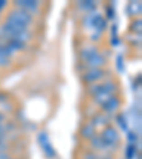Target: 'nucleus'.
I'll use <instances>...</instances> for the list:
<instances>
[{
    "label": "nucleus",
    "mask_w": 142,
    "mask_h": 159,
    "mask_svg": "<svg viewBox=\"0 0 142 159\" xmlns=\"http://www.w3.org/2000/svg\"><path fill=\"white\" fill-rule=\"evenodd\" d=\"M37 139H39V143H40V146H41V149H43L44 155L50 159L56 158V149L53 148V145H51V142H50L47 132H40Z\"/></svg>",
    "instance_id": "7ed1b4c3"
},
{
    "label": "nucleus",
    "mask_w": 142,
    "mask_h": 159,
    "mask_svg": "<svg viewBox=\"0 0 142 159\" xmlns=\"http://www.w3.org/2000/svg\"><path fill=\"white\" fill-rule=\"evenodd\" d=\"M89 141H91V146H93L95 151H111V148H109V146L107 145L105 142H104L99 135L93 136V138L89 139Z\"/></svg>",
    "instance_id": "9d476101"
},
{
    "label": "nucleus",
    "mask_w": 142,
    "mask_h": 159,
    "mask_svg": "<svg viewBox=\"0 0 142 159\" xmlns=\"http://www.w3.org/2000/svg\"><path fill=\"white\" fill-rule=\"evenodd\" d=\"M107 11H108V17H109V19H112V17L115 16V10H114L112 7H108V9H107Z\"/></svg>",
    "instance_id": "393cba45"
},
{
    "label": "nucleus",
    "mask_w": 142,
    "mask_h": 159,
    "mask_svg": "<svg viewBox=\"0 0 142 159\" xmlns=\"http://www.w3.org/2000/svg\"><path fill=\"white\" fill-rule=\"evenodd\" d=\"M117 124H118V126L121 129H122V131H126V132H128V121H126V118H125V115H124V114H118V115H117Z\"/></svg>",
    "instance_id": "dca6fc26"
},
{
    "label": "nucleus",
    "mask_w": 142,
    "mask_h": 159,
    "mask_svg": "<svg viewBox=\"0 0 142 159\" xmlns=\"http://www.w3.org/2000/svg\"><path fill=\"white\" fill-rule=\"evenodd\" d=\"M99 136H101V139H103L104 142L111 148V151H115V149L118 148L119 142H121V136H119L118 131H117L114 126H111V125L105 126V128L103 129V132H101V135Z\"/></svg>",
    "instance_id": "f257e3e1"
},
{
    "label": "nucleus",
    "mask_w": 142,
    "mask_h": 159,
    "mask_svg": "<svg viewBox=\"0 0 142 159\" xmlns=\"http://www.w3.org/2000/svg\"><path fill=\"white\" fill-rule=\"evenodd\" d=\"M99 14L97 11H91V13H87V16L84 17V26L85 27H94V23H95L97 17Z\"/></svg>",
    "instance_id": "4468645a"
},
{
    "label": "nucleus",
    "mask_w": 142,
    "mask_h": 159,
    "mask_svg": "<svg viewBox=\"0 0 142 159\" xmlns=\"http://www.w3.org/2000/svg\"><path fill=\"white\" fill-rule=\"evenodd\" d=\"M80 135L83 136L84 139H91L93 136H95V128L93 126V124H85L84 126H81V129H80Z\"/></svg>",
    "instance_id": "f8f14e48"
},
{
    "label": "nucleus",
    "mask_w": 142,
    "mask_h": 159,
    "mask_svg": "<svg viewBox=\"0 0 142 159\" xmlns=\"http://www.w3.org/2000/svg\"><path fill=\"white\" fill-rule=\"evenodd\" d=\"M125 156L126 159H134V156H136V145L135 143H129L128 148L125 149Z\"/></svg>",
    "instance_id": "6ab92c4d"
},
{
    "label": "nucleus",
    "mask_w": 142,
    "mask_h": 159,
    "mask_svg": "<svg viewBox=\"0 0 142 159\" xmlns=\"http://www.w3.org/2000/svg\"><path fill=\"white\" fill-rule=\"evenodd\" d=\"M98 53H99V51H98V48H97L95 46H87V47H84V48L81 50L80 56H81V60L87 63L89 58H93V57L97 56Z\"/></svg>",
    "instance_id": "6e6552de"
},
{
    "label": "nucleus",
    "mask_w": 142,
    "mask_h": 159,
    "mask_svg": "<svg viewBox=\"0 0 142 159\" xmlns=\"http://www.w3.org/2000/svg\"><path fill=\"white\" fill-rule=\"evenodd\" d=\"M4 101H7V95L3 93H0V102H4Z\"/></svg>",
    "instance_id": "bb28decb"
},
{
    "label": "nucleus",
    "mask_w": 142,
    "mask_h": 159,
    "mask_svg": "<svg viewBox=\"0 0 142 159\" xmlns=\"http://www.w3.org/2000/svg\"><path fill=\"white\" fill-rule=\"evenodd\" d=\"M126 10H128L129 14H132V16H136V14L141 13L142 6H141V3H139V2H131V3L126 6Z\"/></svg>",
    "instance_id": "2eb2a0df"
},
{
    "label": "nucleus",
    "mask_w": 142,
    "mask_h": 159,
    "mask_svg": "<svg viewBox=\"0 0 142 159\" xmlns=\"http://www.w3.org/2000/svg\"><path fill=\"white\" fill-rule=\"evenodd\" d=\"M136 139H138V136H136L135 132H128V141H129V143H135Z\"/></svg>",
    "instance_id": "b1692460"
},
{
    "label": "nucleus",
    "mask_w": 142,
    "mask_h": 159,
    "mask_svg": "<svg viewBox=\"0 0 142 159\" xmlns=\"http://www.w3.org/2000/svg\"><path fill=\"white\" fill-rule=\"evenodd\" d=\"M141 19H136L134 20L132 23H131V30H132L134 33H138V36L141 34Z\"/></svg>",
    "instance_id": "aec40b11"
},
{
    "label": "nucleus",
    "mask_w": 142,
    "mask_h": 159,
    "mask_svg": "<svg viewBox=\"0 0 142 159\" xmlns=\"http://www.w3.org/2000/svg\"><path fill=\"white\" fill-rule=\"evenodd\" d=\"M4 6H6V2H0V10L3 9Z\"/></svg>",
    "instance_id": "c756f323"
},
{
    "label": "nucleus",
    "mask_w": 142,
    "mask_h": 159,
    "mask_svg": "<svg viewBox=\"0 0 142 159\" xmlns=\"http://www.w3.org/2000/svg\"><path fill=\"white\" fill-rule=\"evenodd\" d=\"M6 20L7 21H13V23H19V24H23V26L29 27L30 24H31V21H33V14H30L26 10L14 9L7 14Z\"/></svg>",
    "instance_id": "f03ea898"
},
{
    "label": "nucleus",
    "mask_w": 142,
    "mask_h": 159,
    "mask_svg": "<svg viewBox=\"0 0 142 159\" xmlns=\"http://www.w3.org/2000/svg\"><path fill=\"white\" fill-rule=\"evenodd\" d=\"M107 27H108V23H107V20L104 19L103 16H98L95 20V23H94V27L93 29L97 30V33H103L104 30H107Z\"/></svg>",
    "instance_id": "ddd939ff"
},
{
    "label": "nucleus",
    "mask_w": 142,
    "mask_h": 159,
    "mask_svg": "<svg viewBox=\"0 0 142 159\" xmlns=\"http://www.w3.org/2000/svg\"><path fill=\"white\" fill-rule=\"evenodd\" d=\"M119 107H121V99H119L118 97L112 95L108 101H105V102L101 105V108H103V111L105 114H115L119 109Z\"/></svg>",
    "instance_id": "423d86ee"
},
{
    "label": "nucleus",
    "mask_w": 142,
    "mask_h": 159,
    "mask_svg": "<svg viewBox=\"0 0 142 159\" xmlns=\"http://www.w3.org/2000/svg\"><path fill=\"white\" fill-rule=\"evenodd\" d=\"M78 7H80V9L87 10L88 13H91V11H95L97 4L94 3V2H88V0H85V2H80V3H78Z\"/></svg>",
    "instance_id": "f3484780"
},
{
    "label": "nucleus",
    "mask_w": 142,
    "mask_h": 159,
    "mask_svg": "<svg viewBox=\"0 0 142 159\" xmlns=\"http://www.w3.org/2000/svg\"><path fill=\"white\" fill-rule=\"evenodd\" d=\"M6 132H7V128L3 124H0V135H6Z\"/></svg>",
    "instance_id": "a878e982"
},
{
    "label": "nucleus",
    "mask_w": 142,
    "mask_h": 159,
    "mask_svg": "<svg viewBox=\"0 0 142 159\" xmlns=\"http://www.w3.org/2000/svg\"><path fill=\"white\" fill-rule=\"evenodd\" d=\"M117 67H118L119 71H122L124 70V58H122V56H118V58H117Z\"/></svg>",
    "instance_id": "5701e85b"
},
{
    "label": "nucleus",
    "mask_w": 142,
    "mask_h": 159,
    "mask_svg": "<svg viewBox=\"0 0 142 159\" xmlns=\"http://www.w3.org/2000/svg\"><path fill=\"white\" fill-rule=\"evenodd\" d=\"M105 57L103 56V54H97V56H94L93 58H89L88 61H87V67L88 68H101V67L105 64Z\"/></svg>",
    "instance_id": "1a4fd4ad"
},
{
    "label": "nucleus",
    "mask_w": 142,
    "mask_h": 159,
    "mask_svg": "<svg viewBox=\"0 0 142 159\" xmlns=\"http://www.w3.org/2000/svg\"><path fill=\"white\" fill-rule=\"evenodd\" d=\"M4 119H6V116H4L3 114L0 112V124H3V121H4Z\"/></svg>",
    "instance_id": "c85d7f7f"
},
{
    "label": "nucleus",
    "mask_w": 142,
    "mask_h": 159,
    "mask_svg": "<svg viewBox=\"0 0 142 159\" xmlns=\"http://www.w3.org/2000/svg\"><path fill=\"white\" fill-rule=\"evenodd\" d=\"M109 122H111V116L108 114H97V115H94L93 121H91L94 128H103V126L105 128V126L109 125Z\"/></svg>",
    "instance_id": "0eeeda50"
},
{
    "label": "nucleus",
    "mask_w": 142,
    "mask_h": 159,
    "mask_svg": "<svg viewBox=\"0 0 142 159\" xmlns=\"http://www.w3.org/2000/svg\"><path fill=\"white\" fill-rule=\"evenodd\" d=\"M83 159H99V158L95 152H87V153H84Z\"/></svg>",
    "instance_id": "4be33fe9"
},
{
    "label": "nucleus",
    "mask_w": 142,
    "mask_h": 159,
    "mask_svg": "<svg viewBox=\"0 0 142 159\" xmlns=\"http://www.w3.org/2000/svg\"><path fill=\"white\" fill-rule=\"evenodd\" d=\"M6 43V47L10 50V53L14 54L16 51H20V50H24L26 48V44L21 43V41H19V40H7V41H4Z\"/></svg>",
    "instance_id": "9b49d317"
},
{
    "label": "nucleus",
    "mask_w": 142,
    "mask_h": 159,
    "mask_svg": "<svg viewBox=\"0 0 142 159\" xmlns=\"http://www.w3.org/2000/svg\"><path fill=\"white\" fill-rule=\"evenodd\" d=\"M6 149H7L6 135H0V152H4Z\"/></svg>",
    "instance_id": "412c9836"
},
{
    "label": "nucleus",
    "mask_w": 142,
    "mask_h": 159,
    "mask_svg": "<svg viewBox=\"0 0 142 159\" xmlns=\"http://www.w3.org/2000/svg\"><path fill=\"white\" fill-rule=\"evenodd\" d=\"M99 37H101V34H99V33H94L91 39H93V40H99Z\"/></svg>",
    "instance_id": "cd10ccee"
},
{
    "label": "nucleus",
    "mask_w": 142,
    "mask_h": 159,
    "mask_svg": "<svg viewBox=\"0 0 142 159\" xmlns=\"http://www.w3.org/2000/svg\"><path fill=\"white\" fill-rule=\"evenodd\" d=\"M16 9H21L31 13H37L40 10V2H34V0H19L16 2Z\"/></svg>",
    "instance_id": "39448f33"
},
{
    "label": "nucleus",
    "mask_w": 142,
    "mask_h": 159,
    "mask_svg": "<svg viewBox=\"0 0 142 159\" xmlns=\"http://www.w3.org/2000/svg\"><path fill=\"white\" fill-rule=\"evenodd\" d=\"M104 75H105L104 70H101V68H88L85 73H84L83 80H84V83H87V84H95V83H98L99 80H103Z\"/></svg>",
    "instance_id": "20e7f679"
},
{
    "label": "nucleus",
    "mask_w": 142,
    "mask_h": 159,
    "mask_svg": "<svg viewBox=\"0 0 142 159\" xmlns=\"http://www.w3.org/2000/svg\"><path fill=\"white\" fill-rule=\"evenodd\" d=\"M111 97H112V95H109V94H107V93H97L95 95H94V99H95L97 104L103 105V104L105 102V101H108Z\"/></svg>",
    "instance_id": "a211bd4d"
}]
</instances>
